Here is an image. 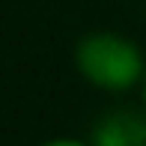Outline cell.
<instances>
[{"label":"cell","instance_id":"obj_1","mask_svg":"<svg viewBox=\"0 0 146 146\" xmlns=\"http://www.w3.org/2000/svg\"><path fill=\"white\" fill-rule=\"evenodd\" d=\"M78 66L92 84L104 90H128L140 78L143 60L131 42L110 33H98L78 45Z\"/></svg>","mask_w":146,"mask_h":146},{"label":"cell","instance_id":"obj_2","mask_svg":"<svg viewBox=\"0 0 146 146\" xmlns=\"http://www.w3.org/2000/svg\"><path fill=\"white\" fill-rule=\"evenodd\" d=\"M96 146H146V122L116 113L96 128Z\"/></svg>","mask_w":146,"mask_h":146},{"label":"cell","instance_id":"obj_3","mask_svg":"<svg viewBox=\"0 0 146 146\" xmlns=\"http://www.w3.org/2000/svg\"><path fill=\"white\" fill-rule=\"evenodd\" d=\"M48 146H87V143H78V140H54Z\"/></svg>","mask_w":146,"mask_h":146},{"label":"cell","instance_id":"obj_4","mask_svg":"<svg viewBox=\"0 0 146 146\" xmlns=\"http://www.w3.org/2000/svg\"><path fill=\"white\" fill-rule=\"evenodd\" d=\"M143 98H146V90H143Z\"/></svg>","mask_w":146,"mask_h":146}]
</instances>
